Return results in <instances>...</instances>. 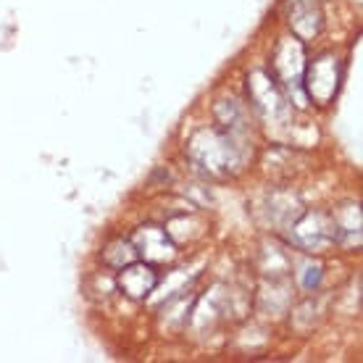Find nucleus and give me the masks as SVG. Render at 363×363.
<instances>
[{
  "label": "nucleus",
  "mask_w": 363,
  "mask_h": 363,
  "mask_svg": "<svg viewBox=\"0 0 363 363\" xmlns=\"http://www.w3.org/2000/svg\"><path fill=\"white\" fill-rule=\"evenodd\" d=\"M303 48L298 40H281L274 53V74L284 87H298L303 82Z\"/></svg>",
  "instance_id": "f257e3e1"
},
{
  "label": "nucleus",
  "mask_w": 363,
  "mask_h": 363,
  "mask_svg": "<svg viewBox=\"0 0 363 363\" xmlns=\"http://www.w3.org/2000/svg\"><path fill=\"white\" fill-rule=\"evenodd\" d=\"M337 84H340V66H337V58H318L316 64L311 66L308 72V92L316 103H329L335 98Z\"/></svg>",
  "instance_id": "f03ea898"
},
{
  "label": "nucleus",
  "mask_w": 363,
  "mask_h": 363,
  "mask_svg": "<svg viewBox=\"0 0 363 363\" xmlns=\"http://www.w3.org/2000/svg\"><path fill=\"white\" fill-rule=\"evenodd\" d=\"M247 87H250V92H253L255 108L261 111L266 118L284 116V111H287V106H284V98H281L279 87H277V84H274L264 72H255L253 77H250Z\"/></svg>",
  "instance_id": "7ed1b4c3"
},
{
  "label": "nucleus",
  "mask_w": 363,
  "mask_h": 363,
  "mask_svg": "<svg viewBox=\"0 0 363 363\" xmlns=\"http://www.w3.org/2000/svg\"><path fill=\"white\" fill-rule=\"evenodd\" d=\"M292 232H295V240L306 250H321V247H327L337 237V224L327 227V218L316 213V216H306V221L295 224Z\"/></svg>",
  "instance_id": "20e7f679"
},
{
  "label": "nucleus",
  "mask_w": 363,
  "mask_h": 363,
  "mask_svg": "<svg viewBox=\"0 0 363 363\" xmlns=\"http://www.w3.org/2000/svg\"><path fill=\"white\" fill-rule=\"evenodd\" d=\"M118 284H121V290L127 292L129 298H147L150 292L155 290V284H158V277L150 266H143V264H135V266H127L124 272L118 274Z\"/></svg>",
  "instance_id": "39448f33"
},
{
  "label": "nucleus",
  "mask_w": 363,
  "mask_h": 363,
  "mask_svg": "<svg viewBox=\"0 0 363 363\" xmlns=\"http://www.w3.org/2000/svg\"><path fill=\"white\" fill-rule=\"evenodd\" d=\"M135 247L137 253L147 258V261H169L174 255V245L166 240L164 232L155 227L140 229L135 235Z\"/></svg>",
  "instance_id": "423d86ee"
},
{
  "label": "nucleus",
  "mask_w": 363,
  "mask_h": 363,
  "mask_svg": "<svg viewBox=\"0 0 363 363\" xmlns=\"http://www.w3.org/2000/svg\"><path fill=\"white\" fill-rule=\"evenodd\" d=\"M306 279H303V287H306V290H313V287H316L318 284V279H321V269H318V266H313V269H306Z\"/></svg>",
  "instance_id": "0eeeda50"
}]
</instances>
